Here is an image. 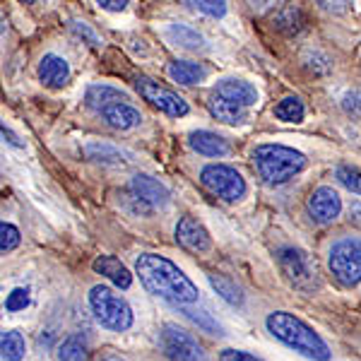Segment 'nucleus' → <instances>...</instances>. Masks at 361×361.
<instances>
[{"mask_svg":"<svg viewBox=\"0 0 361 361\" xmlns=\"http://www.w3.org/2000/svg\"><path fill=\"white\" fill-rule=\"evenodd\" d=\"M135 87L145 102H149L154 109H159L161 114L171 116V118H183V116H188V111H190L188 102H185L183 97H178L176 92H171L164 85L154 82L152 78L140 75L135 80Z\"/></svg>","mask_w":361,"mask_h":361,"instance_id":"obj_7","label":"nucleus"},{"mask_svg":"<svg viewBox=\"0 0 361 361\" xmlns=\"http://www.w3.org/2000/svg\"><path fill=\"white\" fill-rule=\"evenodd\" d=\"M27 345L20 330H3L0 333V359L3 361H22Z\"/></svg>","mask_w":361,"mask_h":361,"instance_id":"obj_21","label":"nucleus"},{"mask_svg":"<svg viewBox=\"0 0 361 361\" xmlns=\"http://www.w3.org/2000/svg\"><path fill=\"white\" fill-rule=\"evenodd\" d=\"M92 267H94V272L106 277L109 282H114L118 289H128L133 284L130 270L118 258H114V255H99L94 263H92Z\"/></svg>","mask_w":361,"mask_h":361,"instance_id":"obj_16","label":"nucleus"},{"mask_svg":"<svg viewBox=\"0 0 361 361\" xmlns=\"http://www.w3.org/2000/svg\"><path fill=\"white\" fill-rule=\"evenodd\" d=\"M135 275L149 294L166 299L171 304L185 306L197 301V287L183 270L164 255L142 253L135 260Z\"/></svg>","mask_w":361,"mask_h":361,"instance_id":"obj_1","label":"nucleus"},{"mask_svg":"<svg viewBox=\"0 0 361 361\" xmlns=\"http://www.w3.org/2000/svg\"><path fill=\"white\" fill-rule=\"evenodd\" d=\"M128 102H130V97L111 85H90L85 92V104L90 109H94L97 114L114 106V104H128Z\"/></svg>","mask_w":361,"mask_h":361,"instance_id":"obj_15","label":"nucleus"},{"mask_svg":"<svg viewBox=\"0 0 361 361\" xmlns=\"http://www.w3.org/2000/svg\"><path fill=\"white\" fill-rule=\"evenodd\" d=\"M185 5H193L200 13H205L209 17H224L226 13V3L222 0H197V3H185Z\"/></svg>","mask_w":361,"mask_h":361,"instance_id":"obj_30","label":"nucleus"},{"mask_svg":"<svg viewBox=\"0 0 361 361\" xmlns=\"http://www.w3.org/2000/svg\"><path fill=\"white\" fill-rule=\"evenodd\" d=\"M200 180L207 190H212L214 195L224 197V200H229V202L241 200V197L246 195V180H243L241 173L231 166L207 164L200 171Z\"/></svg>","mask_w":361,"mask_h":361,"instance_id":"obj_6","label":"nucleus"},{"mask_svg":"<svg viewBox=\"0 0 361 361\" xmlns=\"http://www.w3.org/2000/svg\"><path fill=\"white\" fill-rule=\"evenodd\" d=\"M169 78L178 85H197L205 80V68L193 61H171V66H169Z\"/></svg>","mask_w":361,"mask_h":361,"instance_id":"obj_20","label":"nucleus"},{"mask_svg":"<svg viewBox=\"0 0 361 361\" xmlns=\"http://www.w3.org/2000/svg\"><path fill=\"white\" fill-rule=\"evenodd\" d=\"M340 209H342V200L330 185H320L308 197V212H311V217L318 224L335 222L340 217Z\"/></svg>","mask_w":361,"mask_h":361,"instance_id":"obj_11","label":"nucleus"},{"mask_svg":"<svg viewBox=\"0 0 361 361\" xmlns=\"http://www.w3.org/2000/svg\"><path fill=\"white\" fill-rule=\"evenodd\" d=\"M337 180H340V183L345 185L347 190H352V193L361 195V171H359V169L342 164L340 169H337Z\"/></svg>","mask_w":361,"mask_h":361,"instance_id":"obj_28","label":"nucleus"},{"mask_svg":"<svg viewBox=\"0 0 361 361\" xmlns=\"http://www.w3.org/2000/svg\"><path fill=\"white\" fill-rule=\"evenodd\" d=\"M99 361H126V359L118 357V354H114V352H106V354H102V357H99Z\"/></svg>","mask_w":361,"mask_h":361,"instance_id":"obj_35","label":"nucleus"},{"mask_svg":"<svg viewBox=\"0 0 361 361\" xmlns=\"http://www.w3.org/2000/svg\"><path fill=\"white\" fill-rule=\"evenodd\" d=\"M190 147H193L197 154H205V157H224L229 152V145L209 130L193 133V135H190Z\"/></svg>","mask_w":361,"mask_h":361,"instance_id":"obj_19","label":"nucleus"},{"mask_svg":"<svg viewBox=\"0 0 361 361\" xmlns=\"http://www.w3.org/2000/svg\"><path fill=\"white\" fill-rule=\"evenodd\" d=\"M330 270L342 284H349V287L361 282V238H340L330 248Z\"/></svg>","mask_w":361,"mask_h":361,"instance_id":"obj_5","label":"nucleus"},{"mask_svg":"<svg viewBox=\"0 0 361 361\" xmlns=\"http://www.w3.org/2000/svg\"><path fill=\"white\" fill-rule=\"evenodd\" d=\"M253 164L265 183H284L306 166V157L284 145H260L253 149Z\"/></svg>","mask_w":361,"mask_h":361,"instance_id":"obj_3","label":"nucleus"},{"mask_svg":"<svg viewBox=\"0 0 361 361\" xmlns=\"http://www.w3.org/2000/svg\"><path fill=\"white\" fill-rule=\"evenodd\" d=\"M22 236H20V229L15 224H8V222H0V255L3 253H10L20 246Z\"/></svg>","mask_w":361,"mask_h":361,"instance_id":"obj_27","label":"nucleus"},{"mask_svg":"<svg viewBox=\"0 0 361 361\" xmlns=\"http://www.w3.org/2000/svg\"><path fill=\"white\" fill-rule=\"evenodd\" d=\"M39 80L51 87V90H61V87L68 85L70 80V66L66 58L56 56V54H49L42 58V63H39Z\"/></svg>","mask_w":361,"mask_h":361,"instance_id":"obj_13","label":"nucleus"},{"mask_svg":"<svg viewBox=\"0 0 361 361\" xmlns=\"http://www.w3.org/2000/svg\"><path fill=\"white\" fill-rule=\"evenodd\" d=\"M265 325L279 342H284V345L296 349V352L306 354V357H311L316 361L330 359V349L323 342V337H320L311 325H306L301 318H296L294 313L275 311L267 316Z\"/></svg>","mask_w":361,"mask_h":361,"instance_id":"obj_2","label":"nucleus"},{"mask_svg":"<svg viewBox=\"0 0 361 361\" xmlns=\"http://www.w3.org/2000/svg\"><path fill=\"white\" fill-rule=\"evenodd\" d=\"M104 121H106V126L116 128V130H130V128L140 126V121H142V116L133 104H114V106L104 109V111H99Z\"/></svg>","mask_w":361,"mask_h":361,"instance_id":"obj_17","label":"nucleus"},{"mask_svg":"<svg viewBox=\"0 0 361 361\" xmlns=\"http://www.w3.org/2000/svg\"><path fill=\"white\" fill-rule=\"evenodd\" d=\"M207 109H209V114L217 121H222V123H241V121H246V114H248V109L238 106L234 102H226V99L217 94H209Z\"/></svg>","mask_w":361,"mask_h":361,"instance_id":"obj_18","label":"nucleus"},{"mask_svg":"<svg viewBox=\"0 0 361 361\" xmlns=\"http://www.w3.org/2000/svg\"><path fill=\"white\" fill-rule=\"evenodd\" d=\"M159 345L164 354L173 361H207L202 347L195 342V337L185 333L183 328L173 323H166L159 333Z\"/></svg>","mask_w":361,"mask_h":361,"instance_id":"obj_8","label":"nucleus"},{"mask_svg":"<svg viewBox=\"0 0 361 361\" xmlns=\"http://www.w3.org/2000/svg\"><path fill=\"white\" fill-rule=\"evenodd\" d=\"M0 137H3L8 145H13V147H17V149L25 147V142H22V140H20V135H17V133L13 130V128L5 126V121H0Z\"/></svg>","mask_w":361,"mask_h":361,"instance_id":"obj_32","label":"nucleus"},{"mask_svg":"<svg viewBox=\"0 0 361 361\" xmlns=\"http://www.w3.org/2000/svg\"><path fill=\"white\" fill-rule=\"evenodd\" d=\"M275 116L279 121H287V123H299V121H304L306 109H304V104H301V99L287 97L275 106Z\"/></svg>","mask_w":361,"mask_h":361,"instance_id":"obj_25","label":"nucleus"},{"mask_svg":"<svg viewBox=\"0 0 361 361\" xmlns=\"http://www.w3.org/2000/svg\"><path fill=\"white\" fill-rule=\"evenodd\" d=\"M219 361H263V359L253 357V354H248V352H241V349H224V352L219 354Z\"/></svg>","mask_w":361,"mask_h":361,"instance_id":"obj_31","label":"nucleus"},{"mask_svg":"<svg viewBox=\"0 0 361 361\" xmlns=\"http://www.w3.org/2000/svg\"><path fill=\"white\" fill-rule=\"evenodd\" d=\"M97 5L102 10H109V13H123L128 8V0H99Z\"/></svg>","mask_w":361,"mask_h":361,"instance_id":"obj_33","label":"nucleus"},{"mask_svg":"<svg viewBox=\"0 0 361 361\" xmlns=\"http://www.w3.org/2000/svg\"><path fill=\"white\" fill-rule=\"evenodd\" d=\"M209 284H212V287L217 289V294L222 296L224 301H229V304H234V306H241L243 304L241 287H238L234 279H229L226 275H209Z\"/></svg>","mask_w":361,"mask_h":361,"instance_id":"obj_22","label":"nucleus"},{"mask_svg":"<svg viewBox=\"0 0 361 361\" xmlns=\"http://www.w3.org/2000/svg\"><path fill=\"white\" fill-rule=\"evenodd\" d=\"M277 263H279V267H282L284 277H287L296 289L311 292V289L318 284L316 270H313L311 263H308V255L304 253V250L292 248V246L279 248L277 250Z\"/></svg>","mask_w":361,"mask_h":361,"instance_id":"obj_10","label":"nucleus"},{"mask_svg":"<svg viewBox=\"0 0 361 361\" xmlns=\"http://www.w3.org/2000/svg\"><path fill=\"white\" fill-rule=\"evenodd\" d=\"M27 306H29V289H25V287L13 289V292L8 294V299H5V308H8L10 313L25 311Z\"/></svg>","mask_w":361,"mask_h":361,"instance_id":"obj_29","label":"nucleus"},{"mask_svg":"<svg viewBox=\"0 0 361 361\" xmlns=\"http://www.w3.org/2000/svg\"><path fill=\"white\" fill-rule=\"evenodd\" d=\"M128 197L135 202V209L140 214H149L159 207H166L169 202V190L164 183H159L157 178L147 176V173H137L130 178V188H128Z\"/></svg>","mask_w":361,"mask_h":361,"instance_id":"obj_9","label":"nucleus"},{"mask_svg":"<svg viewBox=\"0 0 361 361\" xmlns=\"http://www.w3.org/2000/svg\"><path fill=\"white\" fill-rule=\"evenodd\" d=\"M176 241L183 248L193 250V253H205L212 246V238H209V231L197 222L195 217H183L176 226Z\"/></svg>","mask_w":361,"mask_h":361,"instance_id":"obj_12","label":"nucleus"},{"mask_svg":"<svg viewBox=\"0 0 361 361\" xmlns=\"http://www.w3.org/2000/svg\"><path fill=\"white\" fill-rule=\"evenodd\" d=\"M56 361H87V347L80 337H66L56 349Z\"/></svg>","mask_w":361,"mask_h":361,"instance_id":"obj_23","label":"nucleus"},{"mask_svg":"<svg viewBox=\"0 0 361 361\" xmlns=\"http://www.w3.org/2000/svg\"><path fill=\"white\" fill-rule=\"evenodd\" d=\"M166 37L171 39L176 46H183V49H190V51H195L202 46L200 34L193 32V29H188V27H183V25H171L166 29Z\"/></svg>","mask_w":361,"mask_h":361,"instance_id":"obj_24","label":"nucleus"},{"mask_svg":"<svg viewBox=\"0 0 361 361\" xmlns=\"http://www.w3.org/2000/svg\"><path fill=\"white\" fill-rule=\"evenodd\" d=\"M185 313H188V316H190V318H193V320H195V323L205 325V328H209V330H217V325H214V323H209V318L205 316V313H202V316H197V313H195V311H185Z\"/></svg>","mask_w":361,"mask_h":361,"instance_id":"obj_34","label":"nucleus"},{"mask_svg":"<svg viewBox=\"0 0 361 361\" xmlns=\"http://www.w3.org/2000/svg\"><path fill=\"white\" fill-rule=\"evenodd\" d=\"M212 94L222 97V99H226V102H234L243 109H248L250 104L258 102V92H255V87L243 82V80H222V82L212 90Z\"/></svg>","mask_w":361,"mask_h":361,"instance_id":"obj_14","label":"nucleus"},{"mask_svg":"<svg viewBox=\"0 0 361 361\" xmlns=\"http://www.w3.org/2000/svg\"><path fill=\"white\" fill-rule=\"evenodd\" d=\"M85 154L90 157V159H94V161H106V164H118V161H121L118 149L109 147V145H99V142L87 145Z\"/></svg>","mask_w":361,"mask_h":361,"instance_id":"obj_26","label":"nucleus"},{"mask_svg":"<svg viewBox=\"0 0 361 361\" xmlns=\"http://www.w3.org/2000/svg\"><path fill=\"white\" fill-rule=\"evenodd\" d=\"M90 308L102 328L114 333H126L133 328V311L128 301L106 284H97L90 289Z\"/></svg>","mask_w":361,"mask_h":361,"instance_id":"obj_4","label":"nucleus"}]
</instances>
